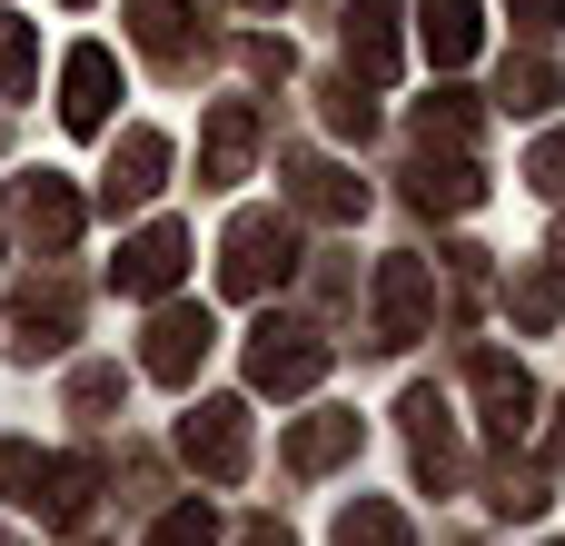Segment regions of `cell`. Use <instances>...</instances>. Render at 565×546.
Here are the masks:
<instances>
[{
	"mask_svg": "<svg viewBox=\"0 0 565 546\" xmlns=\"http://www.w3.org/2000/svg\"><path fill=\"white\" fill-rule=\"evenodd\" d=\"M0 546H20V537H10V527H0Z\"/></svg>",
	"mask_w": 565,
	"mask_h": 546,
	"instance_id": "35",
	"label": "cell"
},
{
	"mask_svg": "<svg viewBox=\"0 0 565 546\" xmlns=\"http://www.w3.org/2000/svg\"><path fill=\"white\" fill-rule=\"evenodd\" d=\"M417 139H427V149H437V139H447V149H467V139H477V99H467V90L417 99Z\"/></svg>",
	"mask_w": 565,
	"mask_h": 546,
	"instance_id": "23",
	"label": "cell"
},
{
	"mask_svg": "<svg viewBox=\"0 0 565 546\" xmlns=\"http://www.w3.org/2000/svg\"><path fill=\"white\" fill-rule=\"evenodd\" d=\"M179 458H189L209 487H238V477H248V408H238V398H199V408L179 418Z\"/></svg>",
	"mask_w": 565,
	"mask_h": 546,
	"instance_id": "4",
	"label": "cell"
},
{
	"mask_svg": "<svg viewBox=\"0 0 565 546\" xmlns=\"http://www.w3.org/2000/svg\"><path fill=\"white\" fill-rule=\"evenodd\" d=\"M10 219H20V239H30V249H50V259H60V249L79 239V219H89V209H79V189H70V179H50V169H40V179H20V189H10Z\"/></svg>",
	"mask_w": 565,
	"mask_h": 546,
	"instance_id": "13",
	"label": "cell"
},
{
	"mask_svg": "<svg viewBox=\"0 0 565 546\" xmlns=\"http://www.w3.org/2000/svg\"><path fill=\"white\" fill-rule=\"evenodd\" d=\"M328 546H417V527H407L387 497H358V507L338 517V537H328Z\"/></svg>",
	"mask_w": 565,
	"mask_h": 546,
	"instance_id": "22",
	"label": "cell"
},
{
	"mask_svg": "<svg viewBox=\"0 0 565 546\" xmlns=\"http://www.w3.org/2000/svg\"><path fill=\"white\" fill-rule=\"evenodd\" d=\"M109 99H119V60H109L99 40H79V50L60 60V119L89 139V129H109Z\"/></svg>",
	"mask_w": 565,
	"mask_h": 546,
	"instance_id": "11",
	"label": "cell"
},
{
	"mask_svg": "<svg viewBox=\"0 0 565 546\" xmlns=\"http://www.w3.org/2000/svg\"><path fill=\"white\" fill-rule=\"evenodd\" d=\"M238 546H298V537H288L278 517H248V527H238Z\"/></svg>",
	"mask_w": 565,
	"mask_h": 546,
	"instance_id": "33",
	"label": "cell"
},
{
	"mask_svg": "<svg viewBox=\"0 0 565 546\" xmlns=\"http://www.w3.org/2000/svg\"><path fill=\"white\" fill-rule=\"evenodd\" d=\"M30 80H40V30L0 10V99H20Z\"/></svg>",
	"mask_w": 565,
	"mask_h": 546,
	"instance_id": "24",
	"label": "cell"
},
{
	"mask_svg": "<svg viewBox=\"0 0 565 546\" xmlns=\"http://www.w3.org/2000/svg\"><path fill=\"white\" fill-rule=\"evenodd\" d=\"M159 179H169V129H119V149L99 169V209H139V199H159Z\"/></svg>",
	"mask_w": 565,
	"mask_h": 546,
	"instance_id": "12",
	"label": "cell"
},
{
	"mask_svg": "<svg viewBox=\"0 0 565 546\" xmlns=\"http://www.w3.org/2000/svg\"><path fill=\"white\" fill-rule=\"evenodd\" d=\"M288 269H298V229L278 209H238L228 239H218V288L228 298H268V288H288Z\"/></svg>",
	"mask_w": 565,
	"mask_h": 546,
	"instance_id": "1",
	"label": "cell"
},
{
	"mask_svg": "<svg viewBox=\"0 0 565 546\" xmlns=\"http://www.w3.org/2000/svg\"><path fill=\"white\" fill-rule=\"evenodd\" d=\"M546 468H565V408H556V428H546Z\"/></svg>",
	"mask_w": 565,
	"mask_h": 546,
	"instance_id": "34",
	"label": "cell"
},
{
	"mask_svg": "<svg viewBox=\"0 0 565 546\" xmlns=\"http://www.w3.org/2000/svg\"><path fill=\"white\" fill-rule=\"evenodd\" d=\"M89 487H99V468H89V458H50V487H40V517L79 527V517H89Z\"/></svg>",
	"mask_w": 565,
	"mask_h": 546,
	"instance_id": "21",
	"label": "cell"
},
{
	"mask_svg": "<svg viewBox=\"0 0 565 546\" xmlns=\"http://www.w3.org/2000/svg\"><path fill=\"white\" fill-rule=\"evenodd\" d=\"M0 487H10L20 507H40V487H50V458H40L30 438H0Z\"/></svg>",
	"mask_w": 565,
	"mask_h": 546,
	"instance_id": "27",
	"label": "cell"
},
{
	"mask_svg": "<svg viewBox=\"0 0 565 546\" xmlns=\"http://www.w3.org/2000/svg\"><path fill=\"white\" fill-rule=\"evenodd\" d=\"M397 418H407V448H417V477H427V487H457L467 448H457V418H447V398H437V388H407V398H397Z\"/></svg>",
	"mask_w": 565,
	"mask_h": 546,
	"instance_id": "14",
	"label": "cell"
},
{
	"mask_svg": "<svg viewBox=\"0 0 565 546\" xmlns=\"http://www.w3.org/2000/svg\"><path fill=\"white\" fill-rule=\"evenodd\" d=\"M248 159H258V109H248V99H218L209 129H199V179H209V189H238Z\"/></svg>",
	"mask_w": 565,
	"mask_h": 546,
	"instance_id": "15",
	"label": "cell"
},
{
	"mask_svg": "<svg viewBox=\"0 0 565 546\" xmlns=\"http://www.w3.org/2000/svg\"><path fill=\"white\" fill-rule=\"evenodd\" d=\"M507 10H516V30H526V40H546V30H565V0H507Z\"/></svg>",
	"mask_w": 565,
	"mask_h": 546,
	"instance_id": "32",
	"label": "cell"
},
{
	"mask_svg": "<svg viewBox=\"0 0 565 546\" xmlns=\"http://www.w3.org/2000/svg\"><path fill=\"white\" fill-rule=\"evenodd\" d=\"M288 199L318 209V219H358V209H367V179H348L338 159H298V169H288Z\"/></svg>",
	"mask_w": 565,
	"mask_h": 546,
	"instance_id": "19",
	"label": "cell"
},
{
	"mask_svg": "<svg viewBox=\"0 0 565 546\" xmlns=\"http://www.w3.org/2000/svg\"><path fill=\"white\" fill-rule=\"evenodd\" d=\"M407 199L457 219V209H477V199H487V179H477V159H467V149H447V159L427 149V159H417V179H407Z\"/></svg>",
	"mask_w": 565,
	"mask_h": 546,
	"instance_id": "18",
	"label": "cell"
},
{
	"mask_svg": "<svg viewBox=\"0 0 565 546\" xmlns=\"http://www.w3.org/2000/svg\"><path fill=\"white\" fill-rule=\"evenodd\" d=\"M526 179H536L546 199H565V129H546V139H536V159H526Z\"/></svg>",
	"mask_w": 565,
	"mask_h": 546,
	"instance_id": "31",
	"label": "cell"
},
{
	"mask_svg": "<svg viewBox=\"0 0 565 546\" xmlns=\"http://www.w3.org/2000/svg\"><path fill=\"white\" fill-rule=\"evenodd\" d=\"M238 60H248L258 80H288V60H298V50H288L278 30H248V40H238Z\"/></svg>",
	"mask_w": 565,
	"mask_h": 546,
	"instance_id": "30",
	"label": "cell"
},
{
	"mask_svg": "<svg viewBox=\"0 0 565 546\" xmlns=\"http://www.w3.org/2000/svg\"><path fill=\"white\" fill-rule=\"evenodd\" d=\"M338 40H348V80L387 90L407 70V40H397V0H348L338 10Z\"/></svg>",
	"mask_w": 565,
	"mask_h": 546,
	"instance_id": "7",
	"label": "cell"
},
{
	"mask_svg": "<svg viewBox=\"0 0 565 546\" xmlns=\"http://www.w3.org/2000/svg\"><path fill=\"white\" fill-rule=\"evenodd\" d=\"M318 378H328V338L298 328V318H258V338H248V388H258V398H298V388H318Z\"/></svg>",
	"mask_w": 565,
	"mask_h": 546,
	"instance_id": "2",
	"label": "cell"
},
{
	"mask_svg": "<svg viewBox=\"0 0 565 546\" xmlns=\"http://www.w3.org/2000/svg\"><path fill=\"white\" fill-rule=\"evenodd\" d=\"M358 408H318L308 428H288V477H328V468H348L358 458Z\"/></svg>",
	"mask_w": 565,
	"mask_h": 546,
	"instance_id": "16",
	"label": "cell"
},
{
	"mask_svg": "<svg viewBox=\"0 0 565 546\" xmlns=\"http://www.w3.org/2000/svg\"><path fill=\"white\" fill-rule=\"evenodd\" d=\"M427 318H437V279H427V259H377V348L427 338Z\"/></svg>",
	"mask_w": 565,
	"mask_h": 546,
	"instance_id": "9",
	"label": "cell"
},
{
	"mask_svg": "<svg viewBox=\"0 0 565 546\" xmlns=\"http://www.w3.org/2000/svg\"><path fill=\"white\" fill-rule=\"evenodd\" d=\"M119 388H129V378H119L109 358H89V368H70V408H79V418H109V408H119Z\"/></svg>",
	"mask_w": 565,
	"mask_h": 546,
	"instance_id": "28",
	"label": "cell"
},
{
	"mask_svg": "<svg viewBox=\"0 0 565 546\" xmlns=\"http://www.w3.org/2000/svg\"><path fill=\"white\" fill-rule=\"evenodd\" d=\"M328 129H338V139H367V129H377V99H367L358 80H338V90H328Z\"/></svg>",
	"mask_w": 565,
	"mask_h": 546,
	"instance_id": "29",
	"label": "cell"
},
{
	"mask_svg": "<svg viewBox=\"0 0 565 546\" xmlns=\"http://www.w3.org/2000/svg\"><path fill=\"white\" fill-rule=\"evenodd\" d=\"M129 40L169 70V80H189L199 60H209V30H199V0H129Z\"/></svg>",
	"mask_w": 565,
	"mask_h": 546,
	"instance_id": "8",
	"label": "cell"
},
{
	"mask_svg": "<svg viewBox=\"0 0 565 546\" xmlns=\"http://www.w3.org/2000/svg\"><path fill=\"white\" fill-rule=\"evenodd\" d=\"M179 269H189V229H179V219H149V229L109 259V279H119L129 298H169V288H179Z\"/></svg>",
	"mask_w": 565,
	"mask_h": 546,
	"instance_id": "10",
	"label": "cell"
},
{
	"mask_svg": "<svg viewBox=\"0 0 565 546\" xmlns=\"http://www.w3.org/2000/svg\"><path fill=\"white\" fill-rule=\"evenodd\" d=\"M209 348H218V318H209L199 298H159V318H149V348H139V368H149L159 388H189Z\"/></svg>",
	"mask_w": 565,
	"mask_h": 546,
	"instance_id": "5",
	"label": "cell"
},
{
	"mask_svg": "<svg viewBox=\"0 0 565 546\" xmlns=\"http://www.w3.org/2000/svg\"><path fill=\"white\" fill-rule=\"evenodd\" d=\"M467 378H477V408H487L477 428H487L497 448L536 438V418H546V408H536V378H526V358H507V348H477V358H467Z\"/></svg>",
	"mask_w": 565,
	"mask_h": 546,
	"instance_id": "3",
	"label": "cell"
},
{
	"mask_svg": "<svg viewBox=\"0 0 565 546\" xmlns=\"http://www.w3.org/2000/svg\"><path fill=\"white\" fill-rule=\"evenodd\" d=\"M516 119H536L546 99H556V60H507V90H497Z\"/></svg>",
	"mask_w": 565,
	"mask_h": 546,
	"instance_id": "26",
	"label": "cell"
},
{
	"mask_svg": "<svg viewBox=\"0 0 565 546\" xmlns=\"http://www.w3.org/2000/svg\"><path fill=\"white\" fill-rule=\"evenodd\" d=\"M149 546H218V507H209V497H179V507L149 527Z\"/></svg>",
	"mask_w": 565,
	"mask_h": 546,
	"instance_id": "25",
	"label": "cell"
},
{
	"mask_svg": "<svg viewBox=\"0 0 565 546\" xmlns=\"http://www.w3.org/2000/svg\"><path fill=\"white\" fill-rule=\"evenodd\" d=\"M70 10H79V0H70Z\"/></svg>",
	"mask_w": 565,
	"mask_h": 546,
	"instance_id": "36",
	"label": "cell"
},
{
	"mask_svg": "<svg viewBox=\"0 0 565 546\" xmlns=\"http://www.w3.org/2000/svg\"><path fill=\"white\" fill-rule=\"evenodd\" d=\"M70 328H79V288H70V279L20 288V298L0 308V348H10V358H60V348H70Z\"/></svg>",
	"mask_w": 565,
	"mask_h": 546,
	"instance_id": "6",
	"label": "cell"
},
{
	"mask_svg": "<svg viewBox=\"0 0 565 546\" xmlns=\"http://www.w3.org/2000/svg\"><path fill=\"white\" fill-rule=\"evenodd\" d=\"M417 50H427L437 70H467V60L487 50V10H477V0H427V10H417Z\"/></svg>",
	"mask_w": 565,
	"mask_h": 546,
	"instance_id": "17",
	"label": "cell"
},
{
	"mask_svg": "<svg viewBox=\"0 0 565 546\" xmlns=\"http://www.w3.org/2000/svg\"><path fill=\"white\" fill-rule=\"evenodd\" d=\"M507 308H516V328H556V308H565L556 259H526V269L507 279Z\"/></svg>",
	"mask_w": 565,
	"mask_h": 546,
	"instance_id": "20",
	"label": "cell"
}]
</instances>
